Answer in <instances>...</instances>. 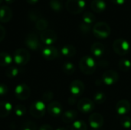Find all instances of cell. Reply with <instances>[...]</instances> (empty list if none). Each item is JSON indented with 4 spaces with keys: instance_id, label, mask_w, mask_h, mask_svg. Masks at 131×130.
Wrapping results in <instances>:
<instances>
[{
    "instance_id": "6da1fadb",
    "label": "cell",
    "mask_w": 131,
    "mask_h": 130,
    "mask_svg": "<svg viewBox=\"0 0 131 130\" xmlns=\"http://www.w3.org/2000/svg\"><path fill=\"white\" fill-rule=\"evenodd\" d=\"M97 64L94 59L91 56H84L79 61V68L82 73L91 75L96 70Z\"/></svg>"
},
{
    "instance_id": "7a4b0ae2",
    "label": "cell",
    "mask_w": 131,
    "mask_h": 130,
    "mask_svg": "<svg viewBox=\"0 0 131 130\" xmlns=\"http://www.w3.org/2000/svg\"><path fill=\"white\" fill-rule=\"evenodd\" d=\"M92 30L94 36L100 39H104L108 38L111 31L110 25L104 21H100L96 23L94 25Z\"/></svg>"
},
{
    "instance_id": "3957f363",
    "label": "cell",
    "mask_w": 131,
    "mask_h": 130,
    "mask_svg": "<svg viewBox=\"0 0 131 130\" xmlns=\"http://www.w3.org/2000/svg\"><path fill=\"white\" fill-rule=\"evenodd\" d=\"M130 44L128 41L124 38H118L114 41L113 44V49L114 52L120 55L124 56L127 54L130 51Z\"/></svg>"
},
{
    "instance_id": "277c9868",
    "label": "cell",
    "mask_w": 131,
    "mask_h": 130,
    "mask_svg": "<svg viewBox=\"0 0 131 130\" xmlns=\"http://www.w3.org/2000/svg\"><path fill=\"white\" fill-rule=\"evenodd\" d=\"M66 9L71 14H79L86 7L85 0H67L65 4Z\"/></svg>"
},
{
    "instance_id": "5b68a950",
    "label": "cell",
    "mask_w": 131,
    "mask_h": 130,
    "mask_svg": "<svg viewBox=\"0 0 131 130\" xmlns=\"http://www.w3.org/2000/svg\"><path fill=\"white\" fill-rule=\"evenodd\" d=\"M30 53L25 48H18L13 54V60L18 65L23 66L28 64L30 60Z\"/></svg>"
},
{
    "instance_id": "8992f818",
    "label": "cell",
    "mask_w": 131,
    "mask_h": 130,
    "mask_svg": "<svg viewBox=\"0 0 131 130\" xmlns=\"http://www.w3.org/2000/svg\"><path fill=\"white\" fill-rule=\"evenodd\" d=\"M46 111V107L42 100H37L32 103L30 107V114L36 119L42 118Z\"/></svg>"
},
{
    "instance_id": "52a82bcc",
    "label": "cell",
    "mask_w": 131,
    "mask_h": 130,
    "mask_svg": "<svg viewBox=\"0 0 131 130\" xmlns=\"http://www.w3.org/2000/svg\"><path fill=\"white\" fill-rule=\"evenodd\" d=\"M41 41L47 46H51L57 41L58 36L54 31L51 29H47L42 31L40 34Z\"/></svg>"
},
{
    "instance_id": "ba28073f",
    "label": "cell",
    "mask_w": 131,
    "mask_h": 130,
    "mask_svg": "<svg viewBox=\"0 0 131 130\" xmlns=\"http://www.w3.org/2000/svg\"><path fill=\"white\" fill-rule=\"evenodd\" d=\"M15 95L17 99L20 100H25L31 95V89L27 84H20L17 85L15 89Z\"/></svg>"
},
{
    "instance_id": "9c48e42d",
    "label": "cell",
    "mask_w": 131,
    "mask_h": 130,
    "mask_svg": "<svg viewBox=\"0 0 131 130\" xmlns=\"http://www.w3.org/2000/svg\"><path fill=\"white\" fill-rule=\"evenodd\" d=\"M77 107L78 110L81 111V113H91L94 110L95 105L93 100L88 98H82L78 102Z\"/></svg>"
},
{
    "instance_id": "30bf717a",
    "label": "cell",
    "mask_w": 131,
    "mask_h": 130,
    "mask_svg": "<svg viewBox=\"0 0 131 130\" xmlns=\"http://www.w3.org/2000/svg\"><path fill=\"white\" fill-rule=\"evenodd\" d=\"M25 45L32 51H37L40 48L41 44L38 39V37L35 33H29L26 35L25 38Z\"/></svg>"
},
{
    "instance_id": "8fae6325",
    "label": "cell",
    "mask_w": 131,
    "mask_h": 130,
    "mask_svg": "<svg viewBox=\"0 0 131 130\" xmlns=\"http://www.w3.org/2000/svg\"><path fill=\"white\" fill-rule=\"evenodd\" d=\"M119 74L115 70H109L105 71L102 75V81L107 86H111L119 80Z\"/></svg>"
},
{
    "instance_id": "7c38bea8",
    "label": "cell",
    "mask_w": 131,
    "mask_h": 130,
    "mask_svg": "<svg viewBox=\"0 0 131 130\" xmlns=\"http://www.w3.org/2000/svg\"><path fill=\"white\" fill-rule=\"evenodd\" d=\"M69 90L74 97H79L84 92L85 86L84 84L80 80H75L70 84Z\"/></svg>"
},
{
    "instance_id": "4fadbf2b",
    "label": "cell",
    "mask_w": 131,
    "mask_h": 130,
    "mask_svg": "<svg viewBox=\"0 0 131 130\" xmlns=\"http://www.w3.org/2000/svg\"><path fill=\"white\" fill-rule=\"evenodd\" d=\"M89 125L93 129H99L104 125V117L98 113L91 114L88 119Z\"/></svg>"
},
{
    "instance_id": "5bb4252c",
    "label": "cell",
    "mask_w": 131,
    "mask_h": 130,
    "mask_svg": "<svg viewBox=\"0 0 131 130\" xmlns=\"http://www.w3.org/2000/svg\"><path fill=\"white\" fill-rule=\"evenodd\" d=\"M47 111L48 112L50 116H51L52 117L57 118L62 115L63 108L60 103L57 101H53L48 104L47 107Z\"/></svg>"
},
{
    "instance_id": "9a60e30c",
    "label": "cell",
    "mask_w": 131,
    "mask_h": 130,
    "mask_svg": "<svg viewBox=\"0 0 131 130\" xmlns=\"http://www.w3.org/2000/svg\"><path fill=\"white\" fill-rule=\"evenodd\" d=\"M131 110L130 103L127 100H121L116 105V111L120 116H126Z\"/></svg>"
},
{
    "instance_id": "2e32d148",
    "label": "cell",
    "mask_w": 131,
    "mask_h": 130,
    "mask_svg": "<svg viewBox=\"0 0 131 130\" xmlns=\"http://www.w3.org/2000/svg\"><path fill=\"white\" fill-rule=\"evenodd\" d=\"M41 55L45 59L48 61H52L58 57V51L53 46H47L42 49Z\"/></svg>"
},
{
    "instance_id": "e0dca14e",
    "label": "cell",
    "mask_w": 131,
    "mask_h": 130,
    "mask_svg": "<svg viewBox=\"0 0 131 130\" xmlns=\"http://www.w3.org/2000/svg\"><path fill=\"white\" fill-rule=\"evenodd\" d=\"M12 18V11L8 5L0 6V22L8 23Z\"/></svg>"
},
{
    "instance_id": "ac0fdd59",
    "label": "cell",
    "mask_w": 131,
    "mask_h": 130,
    "mask_svg": "<svg viewBox=\"0 0 131 130\" xmlns=\"http://www.w3.org/2000/svg\"><path fill=\"white\" fill-rule=\"evenodd\" d=\"M91 53L96 57H101L104 55L106 48L105 46L101 42H95L91 45Z\"/></svg>"
},
{
    "instance_id": "d6986e66",
    "label": "cell",
    "mask_w": 131,
    "mask_h": 130,
    "mask_svg": "<svg viewBox=\"0 0 131 130\" xmlns=\"http://www.w3.org/2000/svg\"><path fill=\"white\" fill-rule=\"evenodd\" d=\"M91 8L94 11L101 13L106 10L107 3L104 0H93L91 3Z\"/></svg>"
},
{
    "instance_id": "ffe728a7",
    "label": "cell",
    "mask_w": 131,
    "mask_h": 130,
    "mask_svg": "<svg viewBox=\"0 0 131 130\" xmlns=\"http://www.w3.org/2000/svg\"><path fill=\"white\" fill-rule=\"evenodd\" d=\"M12 106L9 102H0V118L7 117L12 112Z\"/></svg>"
},
{
    "instance_id": "44dd1931",
    "label": "cell",
    "mask_w": 131,
    "mask_h": 130,
    "mask_svg": "<svg viewBox=\"0 0 131 130\" xmlns=\"http://www.w3.org/2000/svg\"><path fill=\"white\" fill-rule=\"evenodd\" d=\"M78 116V113L74 110H69L65 112H64L61 115L62 120L65 123H70L72 122H74Z\"/></svg>"
},
{
    "instance_id": "7402d4cb",
    "label": "cell",
    "mask_w": 131,
    "mask_h": 130,
    "mask_svg": "<svg viewBox=\"0 0 131 130\" xmlns=\"http://www.w3.org/2000/svg\"><path fill=\"white\" fill-rule=\"evenodd\" d=\"M61 53L66 57H72L76 54V48L71 44H67L62 47L61 49Z\"/></svg>"
},
{
    "instance_id": "603a6c76",
    "label": "cell",
    "mask_w": 131,
    "mask_h": 130,
    "mask_svg": "<svg viewBox=\"0 0 131 130\" xmlns=\"http://www.w3.org/2000/svg\"><path fill=\"white\" fill-rule=\"evenodd\" d=\"M13 57L7 52L0 53V66L5 67L12 64Z\"/></svg>"
},
{
    "instance_id": "cb8c5ba5",
    "label": "cell",
    "mask_w": 131,
    "mask_h": 130,
    "mask_svg": "<svg viewBox=\"0 0 131 130\" xmlns=\"http://www.w3.org/2000/svg\"><path fill=\"white\" fill-rule=\"evenodd\" d=\"M88 126L84 120H78L73 122L71 126V130H87Z\"/></svg>"
},
{
    "instance_id": "d4e9b609",
    "label": "cell",
    "mask_w": 131,
    "mask_h": 130,
    "mask_svg": "<svg viewBox=\"0 0 131 130\" xmlns=\"http://www.w3.org/2000/svg\"><path fill=\"white\" fill-rule=\"evenodd\" d=\"M62 70L65 74L71 75L74 73L76 69H75V66L73 63H71L70 61H66L62 66Z\"/></svg>"
},
{
    "instance_id": "484cf974",
    "label": "cell",
    "mask_w": 131,
    "mask_h": 130,
    "mask_svg": "<svg viewBox=\"0 0 131 130\" xmlns=\"http://www.w3.org/2000/svg\"><path fill=\"white\" fill-rule=\"evenodd\" d=\"M82 20L84 24H87L88 25H91L96 20V18L94 15L90 11H86L84 13L82 16Z\"/></svg>"
},
{
    "instance_id": "4316f807",
    "label": "cell",
    "mask_w": 131,
    "mask_h": 130,
    "mask_svg": "<svg viewBox=\"0 0 131 130\" xmlns=\"http://www.w3.org/2000/svg\"><path fill=\"white\" fill-rule=\"evenodd\" d=\"M106 100L107 95L102 91H98L94 94V102L96 104H102L106 101Z\"/></svg>"
},
{
    "instance_id": "83f0119b",
    "label": "cell",
    "mask_w": 131,
    "mask_h": 130,
    "mask_svg": "<svg viewBox=\"0 0 131 130\" xmlns=\"http://www.w3.org/2000/svg\"><path fill=\"white\" fill-rule=\"evenodd\" d=\"M48 27V21L45 18H40L35 22V28L41 32L47 30Z\"/></svg>"
},
{
    "instance_id": "f1b7e54d",
    "label": "cell",
    "mask_w": 131,
    "mask_h": 130,
    "mask_svg": "<svg viewBox=\"0 0 131 130\" xmlns=\"http://www.w3.org/2000/svg\"><path fill=\"white\" fill-rule=\"evenodd\" d=\"M119 68L121 71L126 72L130 70L131 68V61L129 59L123 58L119 61Z\"/></svg>"
},
{
    "instance_id": "f546056e",
    "label": "cell",
    "mask_w": 131,
    "mask_h": 130,
    "mask_svg": "<svg viewBox=\"0 0 131 130\" xmlns=\"http://www.w3.org/2000/svg\"><path fill=\"white\" fill-rule=\"evenodd\" d=\"M19 74V69L16 67L12 66L6 69L5 70V75L8 78H13L17 77Z\"/></svg>"
},
{
    "instance_id": "4dcf8cb0",
    "label": "cell",
    "mask_w": 131,
    "mask_h": 130,
    "mask_svg": "<svg viewBox=\"0 0 131 130\" xmlns=\"http://www.w3.org/2000/svg\"><path fill=\"white\" fill-rule=\"evenodd\" d=\"M49 5L53 11L57 12L61 11L63 8L62 3L59 0H51L49 2Z\"/></svg>"
},
{
    "instance_id": "1f68e13d",
    "label": "cell",
    "mask_w": 131,
    "mask_h": 130,
    "mask_svg": "<svg viewBox=\"0 0 131 130\" xmlns=\"http://www.w3.org/2000/svg\"><path fill=\"white\" fill-rule=\"evenodd\" d=\"M121 126L126 129H129L131 128V118L127 116H124L120 120Z\"/></svg>"
},
{
    "instance_id": "d6a6232c",
    "label": "cell",
    "mask_w": 131,
    "mask_h": 130,
    "mask_svg": "<svg viewBox=\"0 0 131 130\" xmlns=\"http://www.w3.org/2000/svg\"><path fill=\"white\" fill-rule=\"evenodd\" d=\"M15 114L18 116V117H21L23 116L25 113H26V108L24 105L22 104H18L15 107Z\"/></svg>"
},
{
    "instance_id": "836d02e7",
    "label": "cell",
    "mask_w": 131,
    "mask_h": 130,
    "mask_svg": "<svg viewBox=\"0 0 131 130\" xmlns=\"http://www.w3.org/2000/svg\"><path fill=\"white\" fill-rule=\"evenodd\" d=\"M22 130H37V126L35 124V123L31 121H28L24 124Z\"/></svg>"
},
{
    "instance_id": "e575fe53",
    "label": "cell",
    "mask_w": 131,
    "mask_h": 130,
    "mask_svg": "<svg viewBox=\"0 0 131 130\" xmlns=\"http://www.w3.org/2000/svg\"><path fill=\"white\" fill-rule=\"evenodd\" d=\"M54 97V93L51 91H46L42 95V101L45 102H49L51 101Z\"/></svg>"
},
{
    "instance_id": "d590c367",
    "label": "cell",
    "mask_w": 131,
    "mask_h": 130,
    "mask_svg": "<svg viewBox=\"0 0 131 130\" xmlns=\"http://www.w3.org/2000/svg\"><path fill=\"white\" fill-rule=\"evenodd\" d=\"M28 17L32 21H37L38 19H40L39 18V14L38 12L35 11H31L29 12V15H28Z\"/></svg>"
},
{
    "instance_id": "8d00e7d4",
    "label": "cell",
    "mask_w": 131,
    "mask_h": 130,
    "mask_svg": "<svg viewBox=\"0 0 131 130\" xmlns=\"http://www.w3.org/2000/svg\"><path fill=\"white\" fill-rule=\"evenodd\" d=\"M80 30L83 32V33H88L91 31V25H88L87 24H84V22H82L80 25H79Z\"/></svg>"
},
{
    "instance_id": "74e56055",
    "label": "cell",
    "mask_w": 131,
    "mask_h": 130,
    "mask_svg": "<svg viewBox=\"0 0 131 130\" xmlns=\"http://www.w3.org/2000/svg\"><path fill=\"white\" fill-rule=\"evenodd\" d=\"M8 91V88L7 85L3 84H0V96H4L7 94Z\"/></svg>"
},
{
    "instance_id": "f35d334b",
    "label": "cell",
    "mask_w": 131,
    "mask_h": 130,
    "mask_svg": "<svg viewBox=\"0 0 131 130\" xmlns=\"http://www.w3.org/2000/svg\"><path fill=\"white\" fill-rule=\"evenodd\" d=\"M5 34H6V31L5 28L2 25H0V42L4 40Z\"/></svg>"
},
{
    "instance_id": "ab89813d",
    "label": "cell",
    "mask_w": 131,
    "mask_h": 130,
    "mask_svg": "<svg viewBox=\"0 0 131 130\" xmlns=\"http://www.w3.org/2000/svg\"><path fill=\"white\" fill-rule=\"evenodd\" d=\"M38 130H53V128L48 124H44L39 128Z\"/></svg>"
},
{
    "instance_id": "60d3db41",
    "label": "cell",
    "mask_w": 131,
    "mask_h": 130,
    "mask_svg": "<svg viewBox=\"0 0 131 130\" xmlns=\"http://www.w3.org/2000/svg\"><path fill=\"white\" fill-rule=\"evenodd\" d=\"M111 1L113 3L117 5H123L126 2V0H111Z\"/></svg>"
},
{
    "instance_id": "b9f144b4",
    "label": "cell",
    "mask_w": 131,
    "mask_h": 130,
    "mask_svg": "<svg viewBox=\"0 0 131 130\" xmlns=\"http://www.w3.org/2000/svg\"><path fill=\"white\" fill-rule=\"evenodd\" d=\"M38 1H39V0H26V2H27L28 4H30V5H35V4H36Z\"/></svg>"
},
{
    "instance_id": "7bdbcfd3",
    "label": "cell",
    "mask_w": 131,
    "mask_h": 130,
    "mask_svg": "<svg viewBox=\"0 0 131 130\" xmlns=\"http://www.w3.org/2000/svg\"><path fill=\"white\" fill-rule=\"evenodd\" d=\"M8 4H12V3H13L15 0H5Z\"/></svg>"
},
{
    "instance_id": "ee69618b",
    "label": "cell",
    "mask_w": 131,
    "mask_h": 130,
    "mask_svg": "<svg viewBox=\"0 0 131 130\" xmlns=\"http://www.w3.org/2000/svg\"><path fill=\"white\" fill-rule=\"evenodd\" d=\"M56 130H68L66 128H64V127H60V128H58Z\"/></svg>"
},
{
    "instance_id": "f6af8a7d",
    "label": "cell",
    "mask_w": 131,
    "mask_h": 130,
    "mask_svg": "<svg viewBox=\"0 0 131 130\" xmlns=\"http://www.w3.org/2000/svg\"><path fill=\"white\" fill-rule=\"evenodd\" d=\"M2 1H3V0H0V3H2Z\"/></svg>"
}]
</instances>
